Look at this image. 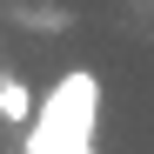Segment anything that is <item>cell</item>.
I'll list each match as a JSON object with an SVG mask.
<instances>
[{"label": "cell", "mask_w": 154, "mask_h": 154, "mask_svg": "<svg viewBox=\"0 0 154 154\" xmlns=\"http://www.w3.org/2000/svg\"><path fill=\"white\" fill-rule=\"evenodd\" d=\"M34 114H40L34 87L20 81V74H0V121H7V127H34Z\"/></svg>", "instance_id": "cell-1"}]
</instances>
